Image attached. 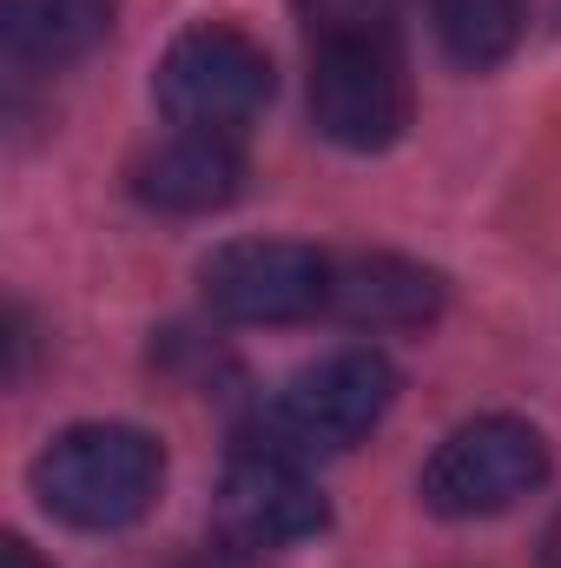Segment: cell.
<instances>
[{
  "instance_id": "obj_4",
  "label": "cell",
  "mask_w": 561,
  "mask_h": 568,
  "mask_svg": "<svg viewBox=\"0 0 561 568\" xmlns=\"http://www.w3.org/2000/svg\"><path fill=\"white\" fill-rule=\"evenodd\" d=\"M310 120L344 152H384L410 126V73L397 33L310 40Z\"/></svg>"
},
{
  "instance_id": "obj_13",
  "label": "cell",
  "mask_w": 561,
  "mask_h": 568,
  "mask_svg": "<svg viewBox=\"0 0 561 568\" xmlns=\"http://www.w3.org/2000/svg\"><path fill=\"white\" fill-rule=\"evenodd\" d=\"M0 568H47V562L33 556V542H27V536H7V542H0Z\"/></svg>"
},
{
  "instance_id": "obj_14",
  "label": "cell",
  "mask_w": 561,
  "mask_h": 568,
  "mask_svg": "<svg viewBox=\"0 0 561 568\" xmlns=\"http://www.w3.org/2000/svg\"><path fill=\"white\" fill-rule=\"evenodd\" d=\"M542 568H561V516L542 529Z\"/></svg>"
},
{
  "instance_id": "obj_8",
  "label": "cell",
  "mask_w": 561,
  "mask_h": 568,
  "mask_svg": "<svg viewBox=\"0 0 561 568\" xmlns=\"http://www.w3.org/2000/svg\"><path fill=\"white\" fill-rule=\"evenodd\" d=\"M133 192H140L152 212H172V219H198V212H218L245 192V152L225 133H172L133 165Z\"/></svg>"
},
{
  "instance_id": "obj_9",
  "label": "cell",
  "mask_w": 561,
  "mask_h": 568,
  "mask_svg": "<svg viewBox=\"0 0 561 568\" xmlns=\"http://www.w3.org/2000/svg\"><path fill=\"white\" fill-rule=\"evenodd\" d=\"M324 311H337L357 331H417L442 311V278L410 258H390V252L350 258V265H337Z\"/></svg>"
},
{
  "instance_id": "obj_3",
  "label": "cell",
  "mask_w": 561,
  "mask_h": 568,
  "mask_svg": "<svg viewBox=\"0 0 561 568\" xmlns=\"http://www.w3.org/2000/svg\"><path fill=\"white\" fill-rule=\"evenodd\" d=\"M152 93H159V113L172 126L238 140L272 100V60H265V47L252 33L205 20V27H185L165 47Z\"/></svg>"
},
{
  "instance_id": "obj_1",
  "label": "cell",
  "mask_w": 561,
  "mask_h": 568,
  "mask_svg": "<svg viewBox=\"0 0 561 568\" xmlns=\"http://www.w3.org/2000/svg\"><path fill=\"white\" fill-rule=\"evenodd\" d=\"M159 483H165V456L133 424H73L33 463L40 509L60 516L67 529H86V536L133 529L159 503Z\"/></svg>"
},
{
  "instance_id": "obj_7",
  "label": "cell",
  "mask_w": 561,
  "mask_h": 568,
  "mask_svg": "<svg viewBox=\"0 0 561 568\" xmlns=\"http://www.w3.org/2000/svg\"><path fill=\"white\" fill-rule=\"evenodd\" d=\"M324 523H330V509H324L317 483L304 476L297 456H284L272 443L238 449L212 489V529H218V542H232L245 556L252 549H290V542L317 536Z\"/></svg>"
},
{
  "instance_id": "obj_10",
  "label": "cell",
  "mask_w": 561,
  "mask_h": 568,
  "mask_svg": "<svg viewBox=\"0 0 561 568\" xmlns=\"http://www.w3.org/2000/svg\"><path fill=\"white\" fill-rule=\"evenodd\" d=\"M120 0H0V40L13 67H67L113 33Z\"/></svg>"
},
{
  "instance_id": "obj_11",
  "label": "cell",
  "mask_w": 561,
  "mask_h": 568,
  "mask_svg": "<svg viewBox=\"0 0 561 568\" xmlns=\"http://www.w3.org/2000/svg\"><path fill=\"white\" fill-rule=\"evenodd\" d=\"M429 20H436L442 53L456 67L482 73V67H502L522 47L529 0H429Z\"/></svg>"
},
{
  "instance_id": "obj_6",
  "label": "cell",
  "mask_w": 561,
  "mask_h": 568,
  "mask_svg": "<svg viewBox=\"0 0 561 568\" xmlns=\"http://www.w3.org/2000/svg\"><path fill=\"white\" fill-rule=\"evenodd\" d=\"M330 278H337V265L317 245L238 239L205 258L198 291L225 324H290V317H310L330 304Z\"/></svg>"
},
{
  "instance_id": "obj_2",
  "label": "cell",
  "mask_w": 561,
  "mask_h": 568,
  "mask_svg": "<svg viewBox=\"0 0 561 568\" xmlns=\"http://www.w3.org/2000/svg\"><path fill=\"white\" fill-rule=\"evenodd\" d=\"M390 404H397V364L370 344H350V351H330L284 384L272 417H265V443L297 463L337 456L384 424Z\"/></svg>"
},
{
  "instance_id": "obj_5",
  "label": "cell",
  "mask_w": 561,
  "mask_h": 568,
  "mask_svg": "<svg viewBox=\"0 0 561 568\" xmlns=\"http://www.w3.org/2000/svg\"><path fill=\"white\" fill-rule=\"evenodd\" d=\"M549 483V436L522 417H476L449 429L422 463V503L449 523L502 516Z\"/></svg>"
},
{
  "instance_id": "obj_12",
  "label": "cell",
  "mask_w": 561,
  "mask_h": 568,
  "mask_svg": "<svg viewBox=\"0 0 561 568\" xmlns=\"http://www.w3.org/2000/svg\"><path fill=\"white\" fill-rule=\"evenodd\" d=\"M297 20L310 40H350V33H397V0H297Z\"/></svg>"
}]
</instances>
